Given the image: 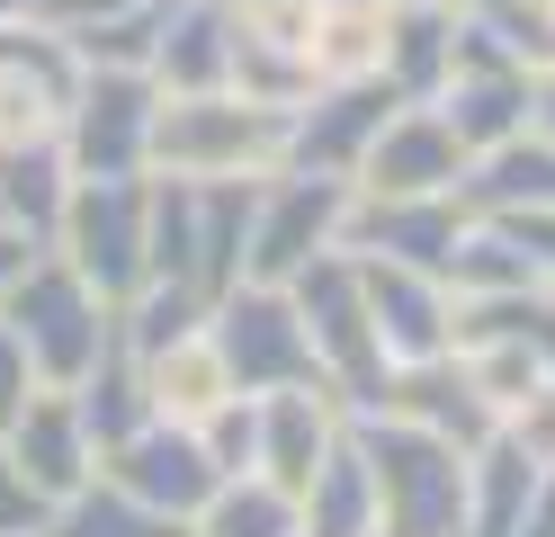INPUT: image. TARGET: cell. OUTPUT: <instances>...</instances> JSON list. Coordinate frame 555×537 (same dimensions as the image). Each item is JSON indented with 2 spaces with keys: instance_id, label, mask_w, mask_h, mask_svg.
Masks as SVG:
<instances>
[{
  "instance_id": "obj_1",
  "label": "cell",
  "mask_w": 555,
  "mask_h": 537,
  "mask_svg": "<svg viewBox=\"0 0 555 537\" xmlns=\"http://www.w3.org/2000/svg\"><path fill=\"white\" fill-rule=\"evenodd\" d=\"M287 162V107L224 90H180L153 107V170L170 179H260Z\"/></svg>"
},
{
  "instance_id": "obj_2",
  "label": "cell",
  "mask_w": 555,
  "mask_h": 537,
  "mask_svg": "<svg viewBox=\"0 0 555 537\" xmlns=\"http://www.w3.org/2000/svg\"><path fill=\"white\" fill-rule=\"evenodd\" d=\"M350 430L376 484V537H466V448L386 412H350Z\"/></svg>"
},
{
  "instance_id": "obj_3",
  "label": "cell",
  "mask_w": 555,
  "mask_h": 537,
  "mask_svg": "<svg viewBox=\"0 0 555 537\" xmlns=\"http://www.w3.org/2000/svg\"><path fill=\"white\" fill-rule=\"evenodd\" d=\"M0 314H10V332L27 341V358H37L46 385H81L99 368V349L117 341V305L99 296L54 242L18 260V278L0 286Z\"/></svg>"
},
{
  "instance_id": "obj_4",
  "label": "cell",
  "mask_w": 555,
  "mask_h": 537,
  "mask_svg": "<svg viewBox=\"0 0 555 537\" xmlns=\"http://www.w3.org/2000/svg\"><path fill=\"white\" fill-rule=\"evenodd\" d=\"M287 296H296V314H305V341H314L323 385H332L350 412H367L376 394H386L395 358H386V341H376V314H367V286H359V251H323L314 269L287 278Z\"/></svg>"
},
{
  "instance_id": "obj_5",
  "label": "cell",
  "mask_w": 555,
  "mask_h": 537,
  "mask_svg": "<svg viewBox=\"0 0 555 537\" xmlns=\"http://www.w3.org/2000/svg\"><path fill=\"white\" fill-rule=\"evenodd\" d=\"M54 251H63V260H73L108 305H126L134 286L153 278V170L73 179L63 225H54Z\"/></svg>"
},
{
  "instance_id": "obj_6",
  "label": "cell",
  "mask_w": 555,
  "mask_h": 537,
  "mask_svg": "<svg viewBox=\"0 0 555 537\" xmlns=\"http://www.w3.org/2000/svg\"><path fill=\"white\" fill-rule=\"evenodd\" d=\"M350 197H359V179H323V170H296V162L260 170V197H251V251H242V278H269V286H287L296 269H314L323 251H340V233H350Z\"/></svg>"
},
{
  "instance_id": "obj_7",
  "label": "cell",
  "mask_w": 555,
  "mask_h": 537,
  "mask_svg": "<svg viewBox=\"0 0 555 537\" xmlns=\"http://www.w3.org/2000/svg\"><path fill=\"white\" fill-rule=\"evenodd\" d=\"M153 107L162 81L153 72H117V63H81L73 99H63V153H73L81 179H126V170H153Z\"/></svg>"
},
{
  "instance_id": "obj_8",
  "label": "cell",
  "mask_w": 555,
  "mask_h": 537,
  "mask_svg": "<svg viewBox=\"0 0 555 537\" xmlns=\"http://www.w3.org/2000/svg\"><path fill=\"white\" fill-rule=\"evenodd\" d=\"M206 332H216V349H224V368H233L242 394H278V385L323 376V368H314V341H305L296 296H287V286H269V278L224 286V296L206 305Z\"/></svg>"
},
{
  "instance_id": "obj_9",
  "label": "cell",
  "mask_w": 555,
  "mask_h": 537,
  "mask_svg": "<svg viewBox=\"0 0 555 537\" xmlns=\"http://www.w3.org/2000/svg\"><path fill=\"white\" fill-rule=\"evenodd\" d=\"M395 81L376 72V81H314L296 107H287V162L296 170H323V179H359L376 126L395 117Z\"/></svg>"
},
{
  "instance_id": "obj_10",
  "label": "cell",
  "mask_w": 555,
  "mask_h": 537,
  "mask_svg": "<svg viewBox=\"0 0 555 537\" xmlns=\"http://www.w3.org/2000/svg\"><path fill=\"white\" fill-rule=\"evenodd\" d=\"M466 143H457V126L439 117L430 99H403L386 126H376V143H367V162H359V197H439V189H457L466 179Z\"/></svg>"
},
{
  "instance_id": "obj_11",
  "label": "cell",
  "mask_w": 555,
  "mask_h": 537,
  "mask_svg": "<svg viewBox=\"0 0 555 537\" xmlns=\"http://www.w3.org/2000/svg\"><path fill=\"white\" fill-rule=\"evenodd\" d=\"M367 412H386V421H412V430H430V439H448V448H483L493 439V404L475 394V376H466V358L457 349H430V358H403V368L386 376V394H376Z\"/></svg>"
},
{
  "instance_id": "obj_12",
  "label": "cell",
  "mask_w": 555,
  "mask_h": 537,
  "mask_svg": "<svg viewBox=\"0 0 555 537\" xmlns=\"http://www.w3.org/2000/svg\"><path fill=\"white\" fill-rule=\"evenodd\" d=\"M99 475H117L134 501H153V511H170V520H197V501L224 484L216 457H206V439L189 421H162V412L134 430V439H117L108 457H99Z\"/></svg>"
},
{
  "instance_id": "obj_13",
  "label": "cell",
  "mask_w": 555,
  "mask_h": 537,
  "mask_svg": "<svg viewBox=\"0 0 555 537\" xmlns=\"http://www.w3.org/2000/svg\"><path fill=\"white\" fill-rule=\"evenodd\" d=\"M340 439H350V404H340L323 376L278 385V394H260V457H251V475H269L278 493H305V484H314V465Z\"/></svg>"
},
{
  "instance_id": "obj_14",
  "label": "cell",
  "mask_w": 555,
  "mask_h": 537,
  "mask_svg": "<svg viewBox=\"0 0 555 537\" xmlns=\"http://www.w3.org/2000/svg\"><path fill=\"white\" fill-rule=\"evenodd\" d=\"M466 225H475V206H466L457 189H439V197H350V233H340V251L448 269V251H457Z\"/></svg>"
},
{
  "instance_id": "obj_15",
  "label": "cell",
  "mask_w": 555,
  "mask_h": 537,
  "mask_svg": "<svg viewBox=\"0 0 555 537\" xmlns=\"http://www.w3.org/2000/svg\"><path fill=\"white\" fill-rule=\"evenodd\" d=\"M0 448H10L18 465H27V484L37 493H81L90 475H99V439H90V421H81V404H73V385H37L27 394V412L0 430Z\"/></svg>"
},
{
  "instance_id": "obj_16",
  "label": "cell",
  "mask_w": 555,
  "mask_h": 537,
  "mask_svg": "<svg viewBox=\"0 0 555 537\" xmlns=\"http://www.w3.org/2000/svg\"><path fill=\"white\" fill-rule=\"evenodd\" d=\"M359 286H367V314H376V341H386V358L403 368V358H430L448 349V278L439 269H412V260H367L359 251Z\"/></svg>"
},
{
  "instance_id": "obj_17",
  "label": "cell",
  "mask_w": 555,
  "mask_h": 537,
  "mask_svg": "<svg viewBox=\"0 0 555 537\" xmlns=\"http://www.w3.org/2000/svg\"><path fill=\"white\" fill-rule=\"evenodd\" d=\"M430 107H439L448 126H457V143H466V153H493V143L529 135V72H519V63H502V54L457 46V72H448V90H439Z\"/></svg>"
},
{
  "instance_id": "obj_18",
  "label": "cell",
  "mask_w": 555,
  "mask_h": 537,
  "mask_svg": "<svg viewBox=\"0 0 555 537\" xmlns=\"http://www.w3.org/2000/svg\"><path fill=\"white\" fill-rule=\"evenodd\" d=\"M73 153H63V135L37 126V135H18V143H0V225H10L18 242H54L63 225V197H73Z\"/></svg>"
},
{
  "instance_id": "obj_19",
  "label": "cell",
  "mask_w": 555,
  "mask_h": 537,
  "mask_svg": "<svg viewBox=\"0 0 555 537\" xmlns=\"http://www.w3.org/2000/svg\"><path fill=\"white\" fill-rule=\"evenodd\" d=\"M153 81H162L170 99L233 81V0H170L162 46H153Z\"/></svg>"
},
{
  "instance_id": "obj_20",
  "label": "cell",
  "mask_w": 555,
  "mask_h": 537,
  "mask_svg": "<svg viewBox=\"0 0 555 537\" xmlns=\"http://www.w3.org/2000/svg\"><path fill=\"white\" fill-rule=\"evenodd\" d=\"M144 385H153V412H162V421H189V430L216 412L224 394H242L206 322H197V332H180V341H162V349L144 358Z\"/></svg>"
},
{
  "instance_id": "obj_21",
  "label": "cell",
  "mask_w": 555,
  "mask_h": 537,
  "mask_svg": "<svg viewBox=\"0 0 555 537\" xmlns=\"http://www.w3.org/2000/svg\"><path fill=\"white\" fill-rule=\"evenodd\" d=\"M386 18L395 0H314V36H305L314 81H376L386 72Z\"/></svg>"
},
{
  "instance_id": "obj_22",
  "label": "cell",
  "mask_w": 555,
  "mask_h": 537,
  "mask_svg": "<svg viewBox=\"0 0 555 537\" xmlns=\"http://www.w3.org/2000/svg\"><path fill=\"white\" fill-rule=\"evenodd\" d=\"M457 27H466V0L457 10H395L386 18V81L395 99H439L448 72H457Z\"/></svg>"
},
{
  "instance_id": "obj_23",
  "label": "cell",
  "mask_w": 555,
  "mask_h": 537,
  "mask_svg": "<svg viewBox=\"0 0 555 537\" xmlns=\"http://www.w3.org/2000/svg\"><path fill=\"white\" fill-rule=\"evenodd\" d=\"M457 197H466L475 215L555 206V143H546V135H511V143H493V153H475L466 179H457Z\"/></svg>"
},
{
  "instance_id": "obj_24",
  "label": "cell",
  "mask_w": 555,
  "mask_h": 537,
  "mask_svg": "<svg viewBox=\"0 0 555 537\" xmlns=\"http://www.w3.org/2000/svg\"><path fill=\"white\" fill-rule=\"evenodd\" d=\"M538 475H546V465L519 448V439H502V430H493V439L466 457V537H511V520L529 511Z\"/></svg>"
},
{
  "instance_id": "obj_25",
  "label": "cell",
  "mask_w": 555,
  "mask_h": 537,
  "mask_svg": "<svg viewBox=\"0 0 555 537\" xmlns=\"http://www.w3.org/2000/svg\"><path fill=\"white\" fill-rule=\"evenodd\" d=\"M296 520H305V537H376V484H367L359 430L314 465V484L296 493Z\"/></svg>"
},
{
  "instance_id": "obj_26",
  "label": "cell",
  "mask_w": 555,
  "mask_h": 537,
  "mask_svg": "<svg viewBox=\"0 0 555 537\" xmlns=\"http://www.w3.org/2000/svg\"><path fill=\"white\" fill-rule=\"evenodd\" d=\"M73 404H81V421H90V439H99V457H108L117 439H134V430L153 421V385H144V358L126 349V332L99 349V368L73 385Z\"/></svg>"
},
{
  "instance_id": "obj_27",
  "label": "cell",
  "mask_w": 555,
  "mask_h": 537,
  "mask_svg": "<svg viewBox=\"0 0 555 537\" xmlns=\"http://www.w3.org/2000/svg\"><path fill=\"white\" fill-rule=\"evenodd\" d=\"M46 537H189V520L153 511V501H134L117 475H90L81 493L54 501V528Z\"/></svg>"
},
{
  "instance_id": "obj_28",
  "label": "cell",
  "mask_w": 555,
  "mask_h": 537,
  "mask_svg": "<svg viewBox=\"0 0 555 537\" xmlns=\"http://www.w3.org/2000/svg\"><path fill=\"white\" fill-rule=\"evenodd\" d=\"M457 46L502 54V63H519V72H546V63H555V0H466Z\"/></svg>"
},
{
  "instance_id": "obj_29",
  "label": "cell",
  "mask_w": 555,
  "mask_h": 537,
  "mask_svg": "<svg viewBox=\"0 0 555 537\" xmlns=\"http://www.w3.org/2000/svg\"><path fill=\"white\" fill-rule=\"evenodd\" d=\"M189 537H305V520H296V493H278L269 475H224L197 501Z\"/></svg>"
},
{
  "instance_id": "obj_30",
  "label": "cell",
  "mask_w": 555,
  "mask_h": 537,
  "mask_svg": "<svg viewBox=\"0 0 555 537\" xmlns=\"http://www.w3.org/2000/svg\"><path fill=\"white\" fill-rule=\"evenodd\" d=\"M448 296H502V286H546L538 269H529V251H519L493 215H475V225L457 233V251H448Z\"/></svg>"
},
{
  "instance_id": "obj_31",
  "label": "cell",
  "mask_w": 555,
  "mask_h": 537,
  "mask_svg": "<svg viewBox=\"0 0 555 537\" xmlns=\"http://www.w3.org/2000/svg\"><path fill=\"white\" fill-rule=\"evenodd\" d=\"M457 358H466L475 394L493 404V421H502L511 404H529V394H538V385L555 376V358H546V349H529V341H466Z\"/></svg>"
},
{
  "instance_id": "obj_32",
  "label": "cell",
  "mask_w": 555,
  "mask_h": 537,
  "mask_svg": "<svg viewBox=\"0 0 555 537\" xmlns=\"http://www.w3.org/2000/svg\"><path fill=\"white\" fill-rule=\"evenodd\" d=\"M162 18H170V0H134V10H108V18L73 27V54H81V63H117V72H153Z\"/></svg>"
},
{
  "instance_id": "obj_33",
  "label": "cell",
  "mask_w": 555,
  "mask_h": 537,
  "mask_svg": "<svg viewBox=\"0 0 555 537\" xmlns=\"http://www.w3.org/2000/svg\"><path fill=\"white\" fill-rule=\"evenodd\" d=\"M197 439H206V457H216V475H251V457H260V394H224V404L197 421Z\"/></svg>"
},
{
  "instance_id": "obj_34",
  "label": "cell",
  "mask_w": 555,
  "mask_h": 537,
  "mask_svg": "<svg viewBox=\"0 0 555 537\" xmlns=\"http://www.w3.org/2000/svg\"><path fill=\"white\" fill-rule=\"evenodd\" d=\"M54 528V493L27 484V465L0 448V537H46Z\"/></svg>"
},
{
  "instance_id": "obj_35",
  "label": "cell",
  "mask_w": 555,
  "mask_h": 537,
  "mask_svg": "<svg viewBox=\"0 0 555 537\" xmlns=\"http://www.w3.org/2000/svg\"><path fill=\"white\" fill-rule=\"evenodd\" d=\"M37 126H54V99L27 81V72L0 54V143H18V135H37Z\"/></svg>"
},
{
  "instance_id": "obj_36",
  "label": "cell",
  "mask_w": 555,
  "mask_h": 537,
  "mask_svg": "<svg viewBox=\"0 0 555 537\" xmlns=\"http://www.w3.org/2000/svg\"><path fill=\"white\" fill-rule=\"evenodd\" d=\"M502 439H519L538 465H555V376L529 394V404H511V412H502Z\"/></svg>"
},
{
  "instance_id": "obj_37",
  "label": "cell",
  "mask_w": 555,
  "mask_h": 537,
  "mask_svg": "<svg viewBox=\"0 0 555 537\" xmlns=\"http://www.w3.org/2000/svg\"><path fill=\"white\" fill-rule=\"evenodd\" d=\"M37 385H46V376H37V358H27V341L10 332V314H0V430L27 412V394H37Z\"/></svg>"
},
{
  "instance_id": "obj_38",
  "label": "cell",
  "mask_w": 555,
  "mask_h": 537,
  "mask_svg": "<svg viewBox=\"0 0 555 537\" xmlns=\"http://www.w3.org/2000/svg\"><path fill=\"white\" fill-rule=\"evenodd\" d=\"M493 225H502L519 251H529V269L555 286V206H511V215H493Z\"/></svg>"
},
{
  "instance_id": "obj_39",
  "label": "cell",
  "mask_w": 555,
  "mask_h": 537,
  "mask_svg": "<svg viewBox=\"0 0 555 537\" xmlns=\"http://www.w3.org/2000/svg\"><path fill=\"white\" fill-rule=\"evenodd\" d=\"M511 537H555V465L538 475V493H529V511L511 520Z\"/></svg>"
},
{
  "instance_id": "obj_40",
  "label": "cell",
  "mask_w": 555,
  "mask_h": 537,
  "mask_svg": "<svg viewBox=\"0 0 555 537\" xmlns=\"http://www.w3.org/2000/svg\"><path fill=\"white\" fill-rule=\"evenodd\" d=\"M529 135H546V143H555V63H546V72H529Z\"/></svg>"
},
{
  "instance_id": "obj_41",
  "label": "cell",
  "mask_w": 555,
  "mask_h": 537,
  "mask_svg": "<svg viewBox=\"0 0 555 537\" xmlns=\"http://www.w3.org/2000/svg\"><path fill=\"white\" fill-rule=\"evenodd\" d=\"M27 251H37V242H18L10 225H0V286H10V278H18V260H27Z\"/></svg>"
},
{
  "instance_id": "obj_42",
  "label": "cell",
  "mask_w": 555,
  "mask_h": 537,
  "mask_svg": "<svg viewBox=\"0 0 555 537\" xmlns=\"http://www.w3.org/2000/svg\"><path fill=\"white\" fill-rule=\"evenodd\" d=\"M54 0H0V18H46Z\"/></svg>"
},
{
  "instance_id": "obj_43",
  "label": "cell",
  "mask_w": 555,
  "mask_h": 537,
  "mask_svg": "<svg viewBox=\"0 0 555 537\" xmlns=\"http://www.w3.org/2000/svg\"><path fill=\"white\" fill-rule=\"evenodd\" d=\"M395 10H457V0H395Z\"/></svg>"
}]
</instances>
